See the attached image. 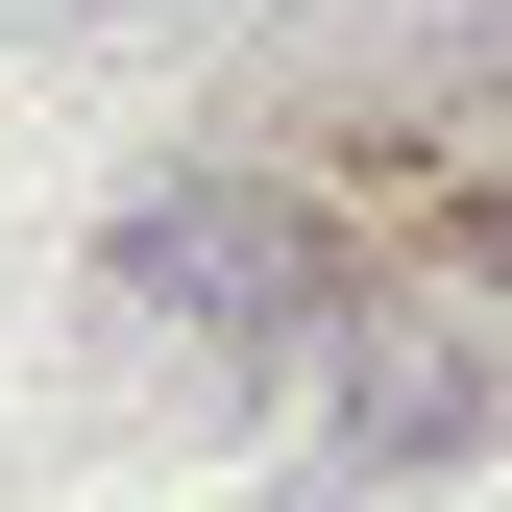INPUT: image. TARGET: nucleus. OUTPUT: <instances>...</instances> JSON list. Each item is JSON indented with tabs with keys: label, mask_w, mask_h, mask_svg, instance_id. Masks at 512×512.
I'll return each instance as SVG.
<instances>
[{
	"label": "nucleus",
	"mask_w": 512,
	"mask_h": 512,
	"mask_svg": "<svg viewBox=\"0 0 512 512\" xmlns=\"http://www.w3.org/2000/svg\"><path fill=\"white\" fill-rule=\"evenodd\" d=\"M98 293H122V317H171L196 366H269L293 317H342V293H317V220H293V196H244V171H171V196H122Z\"/></svg>",
	"instance_id": "f257e3e1"
},
{
	"label": "nucleus",
	"mask_w": 512,
	"mask_h": 512,
	"mask_svg": "<svg viewBox=\"0 0 512 512\" xmlns=\"http://www.w3.org/2000/svg\"><path fill=\"white\" fill-rule=\"evenodd\" d=\"M512 439V366L464 317H342V366H317V488H439Z\"/></svg>",
	"instance_id": "f03ea898"
},
{
	"label": "nucleus",
	"mask_w": 512,
	"mask_h": 512,
	"mask_svg": "<svg viewBox=\"0 0 512 512\" xmlns=\"http://www.w3.org/2000/svg\"><path fill=\"white\" fill-rule=\"evenodd\" d=\"M0 25H74V0H0Z\"/></svg>",
	"instance_id": "7ed1b4c3"
},
{
	"label": "nucleus",
	"mask_w": 512,
	"mask_h": 512,
	"mask_svg": "<svg viewBox=\"0 0 512 512\" xmlns=\"http://www.w3.org/2000/svg\"><path fill=\"white\" fill-rule=\"evenodd\" d=\"M293 512H317V488H293Z\"/></svg>",
	"instance_id": "20e7f679"
}]
</instances>
